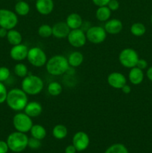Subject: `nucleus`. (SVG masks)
Listing matches in <instances>:
<instances>
[{"label": "nucleus", "instance_id": "12", "mask_svg": "<svg viewBox=\"0 0 152 153\" xmlns=\"http://www.w3.org/2000/svg\"><path fill=\"white\" fill-rule=\"evenodd\" d=\"M28 48L26 45L20 44L15 45L12 46L10 50V56L13 61H20L27 59V55L28 52Z\"/></svg>", "mask_w": 152, "mask_h": 153}, {"label": "nucleus", "instance_id": "3", "mask_svg": "<svg viewBox=\"0 0 152 153\" xmlns=\"http://www.w3.org/2000/svg\"><path fill=\"white\" fill-rule=\"evenodd\" d=\"M44 88L43 79L38 76L28 73V76L22 79L21 89L28 96H36L42 92Z\"/></svg>", "mask_w": 152, "mask_h": 153}, {"label": "nucleus", "instance_id": "28", "mask_svg": "<svg viewBox=\"0 0 152 153\" xmlns=\"http://www.w3.org/2000/svg\"><path fill=\"white\" fill-rule=\"evenodd\" d=\"M13 72L15 75L19 78H25V76L28 75V67L23 63H18L13 67Z\"/></svg>", "mask_w": 152, "mask_h": 153}, {"label": "nucleus", "instance_id": "36", "mask_svg": "<svg viewBox=\"0 0 152 153\" xmlns=\"http://www.w3.org/2000/svg\"><path fill=\"white\" fill-rule=\"evenodd\" d=\"M9 147L7 142L4 140H0V153H7Z\"/></svg>", "mask_w": 152, "mask_h": 153}, {"label": "nucleus", "instance_id": "22", "mask_svg": "<svg viewBox=\"0 0 152 153\" xmlns=\"http://www.w3.org/2000/svg\"><path fill=\"white\" fill-rule=\"evenodd\" d=\"M111 13L112 11L107 5L101 6V7H98V9L95 12V16L100 22H106L110 19Z\"/></svg>", "mask_w": 152, "mask_h": 153}, {"label": "nucleus", "instance_id": "24", "mask_svg": "<svg viewBox=\"0 0 152 153\" xmlns=\"http://www.w3.org/2000/svg\"><path fill=\"white\" fill-rule=\"evenodd\" d=\"M14 12L18 16H26L30 12V5L27 1L23 0L18 1L14 5Z\"/></svg>", "mask_w": 152, "mask_h": 153}, {"label": "nucleus", "instance_id": "27", "mask_svg": "<svg viewBox=\"0 0 152 153\" xmlns=\"http://www.w3.org/2000/svg\"><path fill=\"white\" fill-rule=\"evenodd\" d=\"M131 34L136 37H141L146 32V28L141 22H135L131 27Z\"/></svg>", "mask_w": 152, "mask_h": 153}, {"label": "nucleus", "instance_id": "39", "mask_svg": "<svg viewBox=\"0 0 152 153\" xmlns=\"http://www.w3.org/2000/svg\"><path fill=\"white\" fill-rule=\"evenodd\" d=\"M121 90H122V91L125 94H129L131 92V88L129 86V85H127V84H126V85H124V86L122 87V89H121Z\"/></svg>", "mask_w": 152, "mask_h": 153}, {"label": "nucleus", "instance_id": "11", "mask_svg": "<svg viewBox=\"0 0 152 153\" xmlns=\"http://www.w3.org/2000/svg\"><path fill=\"white\" fill-rule=\"evenodd\" d=\"M72 144L78 152L85 150L89 145V137L84 131H77L72 137Z\"/></svg>", "mask_w": 152, "mask_h": 153}, {"label": "nucleus", "instance_id": "2", "mask_svg": "<svg viewBox=\"0 0 152 153\" xmlns=\"http://www.w3.org/2000/svg\"><path fill=\"white\" fill-rule=\"evenodd\" d=\"M46 71L51 76H58L66 73L69 64L68 60L62 55H56L48 59L46 64Z\"/></svg>", "mask_w": 152, "mask_h": 153}, {"label": "nucleus", "instance_id": "9", "mask_svg": "<svg viewBox=\"0 0 152 153\" xmlns=\"http://www.w3.org/2000/svg\"><path fill=\"white\" fill-rule=\"evenodd\" d=\"M86 40L94 44L103 43L107 38V32L103 27L95 25L89 27L86 31Z\"/></svg>", "mask_w": 152, "mask_h": 153}, {"label": "nucleus", "instance_id": "44", "mask_svg": "<svg viewBox=\"0 0 152 153\" xmlns=\"http://www.w3.org/2000/svg\"><path fill=\"white\" fill-rule=\"evenodd\" d=\"M22 1V0H17V1Z\"/></svg>", "mask_w": 152, "mask_h": 153}, {"label": "nucleus", "instance_id": "13", "mask_svg": "<svg viewBox=\"0 0 152 153\" xmlns=\"http://www.w3.org/2000/svg\"><path fill=\"white\" fill-rule=\"evenodd\" d=\"M107 83L115 89H122L127 84V79L124 74L119 72H113L107 76Z\"/></svg>", "mask_w": 152, "mask_h": 153}, {"label": "nucleus", "instance_id": "30", "mask_svg": "<svg viewBox=\"0 0 152 153\" xmlns=\"http://www.w3.org/2000/svg\"><path fill=\"white\" fill-rule=\"evenodd\" d=\"M38 35L43 38H48L52 35V27L48 24H43L37 29Z\"/></svg>", "mask_w": 152, "mask_h": 153}, {"label": "nucleus", "instance_id": "37", "mask_svg": "<svg viewBox=\"0 0 152 153\" xmlns=\"http://www.w3.org/2000/svg\"><path fill=\"white\" fill-rule=\"evenodd\" d=\"M92 1L97 7H101V6L107 5L110 0H92Z\"/></svg>", "mask_w": 152, "mask_h": 153}, {"label": "nucleus", "instance_id": "21", "mask_svg": "<svg viewBox=\"0 0 152 153\" xmlns=\"http://www.w3.org/2000/svg\"><path fill=\"white\" fill-rule=\"evenodd\" d=\"M6 38H7V42L12 46L20 44L22 41V36L21 33L14 28L8 30Z\"/></svg>", "mask_w": 152, "mask_h": 153}, {"label": "nucleus", "instance_id": "23", "mask_svg": "<svg viewBox=\"0 0 152 153\" xmlns=\"http://www.w3.org/2000/svg\"><path fill=\"white\" fill-rule=\"evenodd\" d=\"M30 132H31V137L40 140L44 139L47 134L46 128L40 124H33L32 127L30 130Z\"/></svg>", "mask_w": 152, "mask_h": 153}, {"label": "nucleus", "instance_id": "18", "mask_svg": "<svg viewBox=\"0 0 152 153\" xmlns=\"http://www.w3.org/2000/svg\"><path fill=\"white\" fill-rule=\"evenodd\" d=\"M128 79L130 82L134 85H138L142 82L144 79V73L143 70L138 68L137 67H134L131 69L128 73Z\"/></svg>", "mask_w": 152, "mask_h": 153}, {"label": "nucleus", "instance_id": "16", "mask_svg": "<svg viewBox=\"0 0 152 153\" xmlns=\"http://www.w3.org/2000/svg\"><path fill=\"white\" fill-rule=\"evenodd\" d=\"M35 7L41 15H49L53 11L55 4L53 0H36Z\"/></svg>", "mask_w": 152, "mask_h": 153}, {"label": "nucleus", "instance_id": "40", "mask_svg": "<svg viewBox=\"0 0 152 153\" xmlns=\"http://www.w3.org/2000/svg\"><path fill=\"white\" fill-rule=\"evenodd\" d=\"M7 31H8V30H7L6 28L0 27V37L1 38H4V37H7Z\"/></svg>", "mask_w": 152, "mask_h": 153}, {"label": "nucleus", "instance_id": "19", "mask_svg": "<svg viewBox=\"0 0 152 153\" xmlns=\"http://www.w3.org/2000/svg\"><path fill=\"white\" fill-rule=\"evenodd\" d=\"M66 22L71 30L80 28V27L83 25L82 17L77 13H72L69 14L66 19Z\"/></svg>", "mask_w": 152, "mask_h": 153}, {"label": "nucleus", "instance_id": "10", "mask_svg": "<svg viewBox=\"0 0 152 153\" xmlns=\"http://www.w3.org/2000/svg\"><path fill=\"white\" fill-rule=\"evenodd\" d=\"M66 38L69 43L75 48L83 47L87 41L86 32H84L81 28L70 30Z\"/></svg>", "mask_w": 152, "mask_h": 153}, {"label": "nucleus", "instance_id": "33", "mask_svg": "<svg viewBox=\"0 0 152 153\" xmlns=\"http://www.w3.org/2000/svg\"><path fill=\"white\" fill-rule=\"evenodd\" d=\"M7 90L3 82H0V104L5 102L7 95Z\"/></svg>", "mask_w": 152, "mask_h": 153}, {"label": "nucleus", "instance_id": "14", "mask_svg": "<svg viewBox=\"0 0 152 153\" xmlns=\"http://www.w3.org/2000/svg\"><path fill=\"white\" fill-rule=\"evenodd\" d=\"M104 28L107 34L115 35L120 33L123 29V23L120 19H110L105 22Z\"/></svg>", "mask_w": 152, "mask_h": 153}, {"label": "nucleus", "instance_id": "38", "mask_svg": "<svg viewBox=\"0 0 152 153\" xmlns=\"http://www.w3.org/2000/svg\"><path fill=\"white\" fill-rule=\"evenodd\" d=\"M77 149L74 146V145H69L65 149V153H76Z\"/></svg>", "mask_w": 152, "mask_h": 153}, {"label": "nucleus", "instance_id": "41", "mask_svg": "<svg viewBox=\"0 0 152 153\" xmlns=\"http://www.w3.org/2000/svg\"><path fill=\"white\" fill-rule=\"evenodd\" d=\"M146 76H147L148 79L151 82H152V67H149V68L148 69L147 72H146Z\"/></svg>", "mask_w": 152, "mask_h": 153}, {"label": "nucleus", "instance_id": "17", "mask_svg": "<svg viewBox=\"0 0 152 153\" xmlns=\"http://www.w3.org/2000/svg\"><path fill=\"white\" fill-rule=\"evenodd\" d=\"M24 112L31 118L39 117L43 111V107L40 102L36 101L28 102L24 108Z\"/></svg>", "mask_w": 152, "mask_h": 153}, {"label": "nucleus", "instance_id": "26", "mask_svg": "<svg viewBox=\"0 0 152 153\" xmlns=\"http://www.w3.org/2000/svg\"><path fill=\"white\" fill-rule=\"evenodd\" d=\"M47 91L49 95L52 97H58L62 93L63 87L59 82H52L48 85Z\"/></svg>", "mask_w": 152, "mask_h": 153}, {"label": "nucleus", "instance_id": "34", "mask_svg": "<svg viewBox=\"0 0 152 153\" xmlns=\"http://www.w3.org/2000/svg\"><path fill=\"white\" fill-rule=\"evenodd\" d=\"M107 6L111 11H116L119 8V2L118 0H110Z\"/></svg>", "mask_w": 152, "mask_h": 153}, {"label": "nucleus", "instance_id": "4", "mask_svg": "<svg viewBox=\"0 0 152 153\" xmlns=\"http://www.w3.org/2000/svg\"><path fill=\"white\" fill-rule=\"evenodd\" d=\"M7 143L10 150L13 152H21L28 146V137L25 133L14 131L10 133L7 138Z\"/></svg>", "mask_w": 152, "mask_h": 153}, {"label": "nucleus", "instance_id": "5", "mask_svg": "<svg viewBox=\"0 0 152 153\" xmlns=\"http://www.w3.org/2000/svg\"><path fill=\"white\" fill-rule=\"evenodd\" d=\"M33 124L32 118L30 117L25 112H18L13 117V126L17 131L22 133L28 132Z\"/></svg>", "mask_w": 152, "mask_h": 153}, {"label": "nucleus", "instance_id": "42", "mask_svg": "<svg viewBox=\"0 0 152 153\" xmlns=\"http://www.w3.org/2000/svg\"><path fill=\"white\" fill-rule=\"evenodd\" d=\"M151 23H152V15H151Z\"/></svg>", "mask_w": 152, "mask_h": 153}, {"label": "nucleus", "instance_id": "8", "mask_svg": "<svg viewBox=\"0 0 152 153\" xmlns=\"http://www.w3.org/2000/svg\"><path fill=\"white\" fill-rule=\"evenodd\" d=\"M18 15L9 9H0V27L10 30L18 24Z\"/></svg>", "mask_w": 152, "mask_h": 153}, {"label": "nucleus", "instance_id": "43", "mask_svg": "<svg viewBox=\"0 0 152 153\" xmlns=\"http://www.w3.org/2000/svg\"><path fill=\"white\" fill-rule=\"evenodd\" d=\"M31 1H36V0H31Z\"/></svg>", "mask_w": 152, "mask_h": 153}, {"label": "nucleus", "instance_id": "1", "mask_svg": "<svg viewBox=\"0 0 152 153\" xmlns=\"http://www.w3.org/2000/svg\"><path fill=\"white\" fill-rule=\"evenodd\" d=\"M5 102L11 110L22 111L28 102V97L21 88H13L7 92Z\"/></svg>", "mask_w": 152, "mask_h": 153}, {"label": "nucleus", "instance_id": "35", "mask_svg": "<svg viewBox=\"0 0 152 153\" xmlns=\"http://www.w3.org/2000/svg\"><path fill=\"white\" fill-rule=\"evenodd\" d=\"M136 67L143 70H145V69L147 68L148 62L145 59H140V58H139L138 61H137V66H136Z\"/></svg>", "mask_w": 152, "mask_h": 153}, {"label": "nucleus", "instance_id": "20", "mask_svg": "<svg viewBox=\"0 0 152 153\" xmlns=\"http://www.w3.org/2000/svg\"><path fill=\"white\" fill-rule=\"evenodd\" d=\"M67 60H68L69 67L76 68V67H80L83 63V55L79 51H74L69 55Z\"/></svg>", "mask_w": 152, "mask_h": 153}, {"label": "nucleus", "instance_id": "15", "mask_svg": "<svg viewBox=\"0 0 152 153\" xmlns=\"http://www.w3.org/2000/svg\"><path fill=\"white\" fill-rule=\"evenodd\" d=\"M69 27L67 25L66 22H56L52 26V35L58 39L66 38L70 32Z\"/></svg>", "mask_w": 152, "mask_h": 153}, {"label": "nucleus", "instance_id": "31", "mask_svg": "<svg viewBox=\"0 0 152 153\" xmlns=\"http://www.w3.org/2000/svg\"><path fill=\"white\" fill-rule=\"evenodd\" d=\"M10 76V71L7 67H0V82H3L7 80Z\"/></svg>", "mask_w": 152, "mask_h": 153}, {"label": "nucleus", "instance_id": "25", "mask_svg": "<svg viewBox=\"0 0 152 153\" xmlns=\"http://www.w3.org/2000/svg\"><path fill=\"white\" fill-rule=\"evenodd\" d=\"M68 134V130L67 128L63 124H58L55 126V127L52 129V134L54 137L58 140H62L65 138Z\"/></svg>", "mask_w": 152, "mask_h": 153}, {"label": "nucleus", "instance_id": "32", "mask_svg": "<svg viewBox=\"0 0 152 153\" xmlns=\"http://www.w3.org/2000/svg\"><path fill=\"white\" fill-rule=\"evenodd\" d=\"M28 146L32 149H37L41 146V140L31 137L28 138Z\"/></svg>", "mask_w": 152, "mask_h": 153}, {"label": "nucleus", "instance_id": "7", "mask_svg": "<svg viewBox=\"0 0 152 153\" xmlns=\"http://www.w3.org/2000/svg\"><path fill=\"white\" fill-rule=\"evenodd\" d=\"M27 60L32 66L35 67H42L47 62L46 54L41 48L32 47L28 49Z\"/></svg>", "mask_w": 152, "mask_h": 153}, {"label": "nucleus", "instance_id": "29", "mask_svg": "<svg viewBox=\"0 0 152 153\" xmlns=\"http://www.w3.org/2000/svg\"><path fill=\"white\" fill-rule=\"evenodd\" d=\"M104 153H129L126 146L122 143H115L106 149Z\"/></svg>", "mask_w": 152, "mask_h": 153}, {"label": "nucleus", "instance_id": "6", "mask_svg": "<svg viewBox=\"0 0 152 153\" xmlns=\"http://www.w3.org/2000/svg\"><path fill=\"white\" fill-rule=\"evenodd\" d=\"M139 58L137 51L131 48L122 49L119 55V61L121 65L128 69L136 67Z\"/></svg>", "mask_w": 152, "mask_h": 153}]
</instances>
